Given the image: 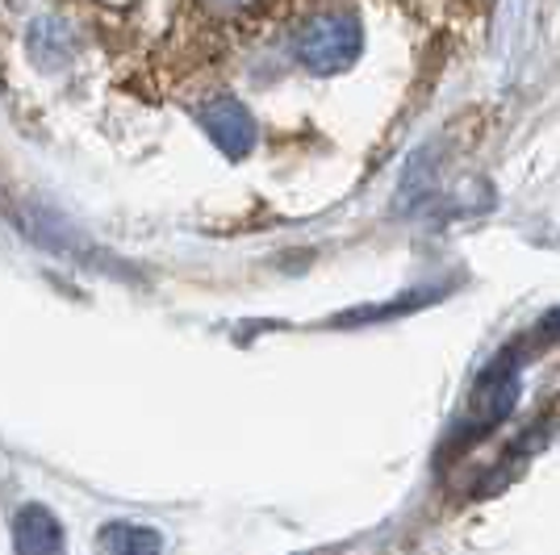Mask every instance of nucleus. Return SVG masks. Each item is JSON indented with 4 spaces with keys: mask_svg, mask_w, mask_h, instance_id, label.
<instances>
[{
    "mask_svg": "<svg viewBox=\"0 0 560 555\" xmlns=\"http://www.w3.org/2000/svg\"><path fill=\"white\" fill-rule=\"evenodd\" d=\"M518 405V351H502L490 368L477 376L472 393L460 422H456V439L477 442L481 435L498 430Z\"/></svg>",
    "mask_w": 560,
    "mask_h": 555,
    "instance_id": "1",
    "label": "nucleus"
},
{
    "mask_svg": "<svg viewBox=\"0 0 560 555\" xmlns=\"http://www.w3.org/2000/svg\"><path fill=\"white\" fill-rule=\"evenodd\" d=\"M364 50V29L360 17L348 9H327L318 17H310L298 34V59L314 75H339L348 71Z\"/></svg>",
    "mask_w": 560,
    "mask_h": 555,
    "instance_id": "2",
    "label": "nucleus"
},
{
    "mask_svg": "<svg viewBox=\"0 0 560 555\" xmlns=\"http://www.w3.org/2000/svg\"><path fill=\"white\" fill-rule=\"evenodd\" d=\"M201 126H206V134L213 139V146L226 151L231 160H243V155L256 146V117L247 114V105L234 101V96L210 101V105L201 109Z\"/></svg>",
    "mask_w": 560,
    "mask_h": 555,
    "instance_id": "3",
    "label": "nucleus"
},
{
    "mask_svg": "<svg viewBox=\"0 0 560 555\" xmlns=\"http://www.w3.org/2000/svg\"><path fill=\"white\" fill-rule=\"evenodd\" d=\"M13 552L18 555H68L63 522L47 506H22L13 518Z\"/></svg>",
    "mask_w": 560,
    "mask_h": 555,
    "instance_id": "4",
    "label": "nucleus"
},
{
    "mask_svg": "<svg viewBox=\"0 0 560 555\" xmlns=\"http://www.w3.org/2000/svg\"><path fill=\"white\" fill-rule=\"evenodd\" d=\"M96 555H164V539L139 522H105L96 531Z\"/></svg>",
    "mask_w": 560,
    "mask_h": 555,
    "instance_id": "5",
    "label": "nucleus"
},
{
    "mask_svg": "<svg viewBox=\"0 0 560 555\" xmlns=\"http://www.w3.org/2000/svg\"><path fill=\"white\" fill-rule=\"evenodd\" d=\"M431 297H440V293H419V297H406V302L397 297V302H389V305H364V309H351V314H343L335 326H360V322H381V318H401V314H415V309H422Z\"/></svg>",
    "mask_w": 560,
    "mask_h": 555,
    "instance_id": "6",
    "label": "nucleus"
},
{
    "mask_svg": "<svg viewBox=\"0 0 560 555\" xmlns=\"http://www.w3.org/2000/svg\"><path fill=\"white\" fill-rule=\"evenodd\" d=\"M539 330H544V339H557V343H560V314H548Z\"/></svg>",
    "mask_w": 560,
    "mask_h": 555,
    "instance_id": "7",
    "label": "nucleus"
},
{
    "mask_svg": "<svg viewBox=\"0 0 560 555\" xmlns=\"http://www.w3.org/2000/svg\"><path fill=\"white\" fill-rule=\"evenodd\" d=\"M213 4H218V9H243L247 0H213Z\"/></svg>",
    "mask_w": 560,
    "mask_h": 555,
    "instance_id": "8",
    "label": "nucleus"
}]
</instances>
